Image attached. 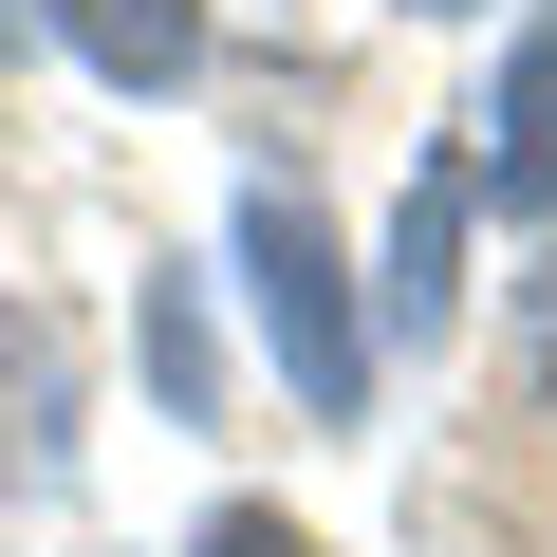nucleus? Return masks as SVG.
<instances>
[{"mask_svg":"<svg viewBox=\"0 0 557 557\" xmlns=\"http://www.w3.org/2000/svg\"><path fill=\"white\" fill-rule=\"evenodd\" d=\"M465 205H483V168H428V186H409V242H391V317H409V335H446V278H465Z\"/></svg>","mask_w":557,"mask_h":557,"instance_id":"obj_5","label":"nucleus"},{"mask_svg":"<svg viewBox=\"0 0 557 557\" xmlns=\"http://www.w3.org/2000/svg\"><path fill=\"white\" fill-rule=\"evenodd\" d=\"M242 278H260V335H278V372H298V409H354L372 391V335L335 298V223L298 186H242Z\"/></svg>","mask_w":557,"mask_h":557,"instance_id":"obj_1","label":"nucleus"},{"mask_svg":"<svg viewBox=\"0 0 557 557\" xmlns=\"http://www.w3.org/2000/svg\"><path fill=\"white\" fill-rule=\"evenodd\" d=\"M38 20H57L112 94H186V75H205V0H38Z\"/></svg>","mask_w":557,"mask_h":557,"instance_id":"obj_2","label":"nucleus"},{"mask_svg":"<svg viewBox=\"0 0 557 557\" xmlns=\"http://www.w3.org/2000/svg\"><path fill=\"white\" fill-rule=\"evenodd\" d=\"M428 20H446V0H428Z\"/></svg>","mask_w":557,"mask_h":557,"instance_id":"obj_8","label":"nucleus"},{"mask_svg":"<svg viewBox=\"0 0 557 557\" xmlns=\"http://www.w3.org/2000/svg\"><path fill=\"white\" fill-rule=\"evenodd\" d=\"M483 186L502 205H557V20L502 57V94H483Z\"/></svg>","mask_w":557,"mask_h":557,"instance_id":"obj_3","label":"nucleus"},{"mask_svg":"<svg viewBox=\"0 0 557 557\" xmlns=\"http://www.w3.org/2000/svg\"><path fill=\"white\" fill-rule=\"evenodd\" d=\"M539 391H557V260H539Z\"/></svg>","mask_w":557,"mask_h":557,"instance_id":"obj_7","label":"nucleus"},{"mask_svg":"<svg viewBox=\"0 0 557 557\" xmlns=\"http://www.w3.org/2000/svg\"><path fill=\"white\" fill-rule=\"evenodd\" d=\"M57 428H75V354L38 317H0V483H57Z\"/></svg>","mask_w":557,"mask_h":557,"instance_id":"obj_4","label":"nucleus"},{"mask_svg":"<svg viewBox=\"0 0 557 557\" xmlns=\"http://www.w3.org/2000/svg\"><path fill=\"white\" fill-rule=\"evenodd\" d=\"M205 557H317V539L278 520V502H223V520H205Z\"/></svg>","mask_w":557,"mask_h":557,"instance_id":"obj_6","label":"nucleus"}]
</instances>
